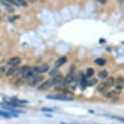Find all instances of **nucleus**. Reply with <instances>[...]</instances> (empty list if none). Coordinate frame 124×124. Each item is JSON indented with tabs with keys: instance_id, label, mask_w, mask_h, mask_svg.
Wrapping results in <instances>:
<instances>
[{
	"instance_id": "1",
	"label": "nucleus",
	"mask_w": 124,
	"mask_h": 124,
	"mask_svg": "<svg viewBox=\"0 0 124 124\" xmlns=\"http://www.w3.org/2000/svg\"><path fill=\"white\" fill-rule=\"evenodd\" d=\"M47 99L56 100V101H71L74 100L73 97H70L67 96H62V95H49L46 96Z\"/></svg>"
},
{
	"instance_id": "2",
	"label": "nucleus",
	"mask_w": 124,
	"mask_h": 124,
	"mask_svg": "<svg viewBox=\"0 0 124 124\" xmlns=\"http://www.w3.org/2000/svg\"><path fill=\"white\" fill-rule=\"evenodd\" d=\"M0 2L6 7L9 12H13L14 11V8H12V6H19L15 0H0Z\"/></svg>"
},
{
	"instance_id": "3",
	"label": "nucleus",
	"mask_w": 124,
	"mask_h": 124,
	"mask_svg": "<svg viewBox=\"0 0 124 124\" xmlns=\"http://www.w3.org/2000/svg\"><path fill=\"white\" fill-rule=\"evenodd\" d=\"M44 79V76H38V75H36L35 76H33L32 78L29 79V85L32 87H34L36 86L37 84H39L40 82H41Z\"/></svg>"
},
{
	"instance_id": "4",
	"label": "nucleus",
	"mask_w": 124,
	"mask_h": 124,
	"mask_svg": "<svg viewBox=\"0 0 124 124\" xmlns=\"http://www.w3.org/2000/svg\"><path fill=\"white\" fill-rule=\"evenodd\" d=\"M52 86H54V84L52 82V79H48V80H46L45 82H43L41 85L38 86L37 89L40 90V91H46V90H48L49 88H51Z\"/></svg>"
},
{
	"instance_id": "5",
	"label": "nucleus",
	"mask_w": 124,
	"mask_h": 124,
	"mask_svg": "<svg viewBox=\"0 0 124 124\" xmlns=\"http://www.w3.org/2000/svg\"><path fill=\"white\" fill-rule=\"evenodd\" d=\"M20 62H21V59L20 57H13L8 61V65L11 67H16L20 63Z\"/></svg>"
},
{
	"instance_id": "6",
	"label": "nucleus",
	"mask_w": 124,
	"mask_h": 124,
	"mask_svg": "<svg viewBox=\"0 0 124 124\" xmlns=\"http://www.w3.org/2000/svg\"><path fill=\"white\" fill-rule=\"evenodd\" d=\"M63 79H64V77L62 74H58V75H56L54 77H53L51 79H52L54 85H58V84L62 83V82L63 81Z\"/></svg>"
},
{
	"instance_id": "7",
	"label": "nucleus",
	"mask_w": 124,
	"mask_h": 124,
	"mask_svg": "<svg viewBox=\"0 0 124 124\" xmlns=\"http://www.w3.org/2000/svg\"><path fill=\"white\" fill-rule=\"evenodd\" d=\"M67 61V58L66 57H61L55 62V67L56 68H59V67H62L63 64L66 63Z\"/></svg>"
},
{
	"instance_id": "8",
	"label": "nucleus",
	"mask_w": 124,
	"mask_h": 124,
	"mask_svg": "<svg viewBox=\"0 0 124 124\" xmlns=\"http://www.w3.org/2000/svg\"><path fill=\"white\" fill-rule=\"evenodd\" d=\"M74 79V76H73V73L72 72H70V74H68L67 76V77L65 79H63V84L65 85H70L71 83H72Z\"/></svg>"
},
{
	"instance_id": "9",
	"label": "nucleus",
	"mask_w": 124,
	"mask_h": 124,
	"mask_svg": "<svg viewBox=\"0 0 124 124\" xmlns=\"http://www.w3.org/2000/svg\"><path fill=\"white\" fill-rule=\"evenodd\" d=\"M49 69H50V67L48 64H43L41 67H38V73H45L49 71Z\"/></svg>"
},
{
	"instance_id": "10",
	"label": "nucleus",
	"mask_w": 124,
	"mask_h": 124,
	"mask_svg": "<svg viewBox=\"0 0 124 124\" xmlns=\"http://www.w3.org/2000/svg\"><path fill=\"white\" fill-rule=\"evenodd\" d=\"M0 116H3L6 118H11V117H18L17 114H14L11 113H8V112H4L0 110Z\"/></svg>"
},
{
	"instance_id": "11",
	"label": "nucleus",
	"mask_w": 124,
	"mask_h": 124,
	"mask_svg": "<svg viewBox=\"0 0 124 124\" xmlns=\"http://www.w3.org/2000/svg\"><path fill=\"white\" fill-rule=\"evenodd\" d=\"M108 88L109 87L106 85V83H101L97 86V91H99V92H101V93H105L107 89H108Z\"/></svg>"
},
{
	"instance_id": "12",
	"label": "nucleus",
	"mask_w": 124,
	"mask_h": 124,
	"mask_svg": "<svg viewBox=\"0 0 124 124\" xmlns=\"http://www.w3.org/2000/svg\"><path fill=\"white\" fill-rule=\"evenodd\" d=\"M18 67H11L10 68L8 69V71L6 72V76H15L16 70H17Z\"/></svg>"
},
{
	"instance_id": "13",
	"label": "nucleus",
	"mask_w": 124,
	"mask_h": 124,
	"mask_svg": "<svg viewBox=\"0 0 124 124\" xmlns=\"http://www.w3.org/2000/svg\"><path fill=\"white\" fill-rule=\"evenodd\" d=\"M105 83L106 84V85L108 86V87H110V86H113L114 84H115V79H114L113 76H109L107 78L106 81L105 82Z\"/></svg>"
},
{
	"instance_id": "14",
	"label": "nucleus",
	"mask_w": 124,
	"mask_h": 124,
	"mask_svg": "<svg viewBox=\"0 0 124 124\" xmlns=\"http://www.w3.org/2000/svg\"><path fill=\"white\" fill-rule=\"evenodd\" d=\"M95 63L98 65V66L101 67V66H104V65L106 63V60L102 58H98L95 60Z\"/></svg>"
},
{
	"instance_id": "15",
	"label": "nucleus",
	"mask_w": 124,
	"mask_h": 124,
	"mask_svg": "<svg viewBox=\"0 0 124 124\" xmlns=\"http://www.w3.org/2000/svg\"><path fill=\"white\" fill-rule=\"evenodd\" d=\"M87 84H88V82H87V80H86L85 76H81V79H80V86H81L82 89H85V88H86V86L88 85Z\"/></svg>"
},
{
	"instance_id": "16",
	"label": "nucleus",
	"mask_w": 124,
	"mask_h": 124,
	"mask_svg": "<svg viewBox=\"0 0 124 124\" xmlns=\"http://www.w3.org/2000/svg\"><path fill=\"white\" fill-rule=\"evenodd\" d=\"M107 76H108V71H106V70L100 71L99 73H98V77H99L100 79H106Z\"/></svg>"
},
{
	"instance_id": "17",
	"label": "nucleus",
	"mask_w": 124,
	"mask_h": 124,
	"mask_svg": "<svg viewBox=\"0 0 124 124\" xmlns=\"http://www.w3.org/2000/svg\"><path fill=\"white\" fill-rule=\"evenodd\" d=\"M117 94L115 91H111V92H108V93H105L104 96L108 98H113L114 97H115V95Z\"/></svg>"
},
{
	"instance_id": "18",
	"label": "nucleus",
	"mask_w": 124,
	"mask_h": 124,
	"mask_svg": "<svg viewBox=\"0 0 124 124\" xmlns=\"http://www.w3.org/2000/svg\"><path fill=\"white\" fill-rule=\"evenodd\" d=\"M15 1L17 3V4L19 6H22V7H24V8H26V7L28 6L26 0H15Z\"/></svg>"
},
{
	"instance_id": "19",
	"label": "nucleus",
	"mask_w": 124,
	"mask_h": 124,
	"mask_svg": "<svg viewBox=\"0 0 124 124\" xmlns=\"http://www.w3.org/2000/svg\"><path fill=\"white\" fill-rule=\"evenodd\" d=\"M93 75H94V70L93 68H88L87 70V73H86V76L88 77V78H90V77H92Z\"/></svg>"
},
{
	"instance_id": "20",
	"label": "nucleus",
	"mask_w": 124,
	"mask_h": 124,
	"mask_svg": "<svg viewBox=\"0 0 124 124\" xmlns=\"http://www.w3.org/2000/svg\"><path fill=\"white\" fill-rule=\"evenodd\" d=\"M97 83V79H91L90 81H88L87 85L88 86H93V85H95Z\"/></svg>"
},
{
	"instance_id": "21",
	"label": "nucleus",
	"mask_w": 124,
	"mask_h": 124,
	"mask_svg": "<svg viewBox=\"0 0 124 124\" xmlns=\"http://www.w3.org/2000/svg\"><path fill=\"white\" fill-rule=\"evenodd\" d=\"M41 111L48 112V113H52V112H54V109L51 108H49V107H44V108H41Z\"/></svg>"
},
{
	"instance_id": "22",
	"label": "nucleus",
	"mask_w": 124,
	"mask_h": 124,
	"mask_svg": "<svg viewBox=\"0 0 124 124\" xmlns=\"http://www.w3.org/2000/svg\"><path fill=\"white\" fill-rule=\"evenodd\" d=\"M6 73V67H0V78Z\"/></svg>"
},
{
	"instance_id": "23",
	"label": "nucleus",
	"mask_w": 124,
	"mask_h": 124,
	"mask_svg": "<svg viewBox=\"0 0 124 124\" xmlns=\"http://www.w3.org/2000/svg\"><path fill=\"white\" fill-rule=\"evenodd\" d=\"M123 81H124V79H123V78L122 76L118 77V78L117 79V80H116L118 85H123Z\"/></svg>"
},
{
	"instance_id": "24",
	"label": "nucleus",
	"mask_w": 124,
	"mask_h": 124,
	"mask_svg": "<svg viewBox=\"0 0 124 124\" xmlns=\"http://www.w3.org/2000/svg\"><path fill=\"white\" fill-rule=\"evenodd\" d=\"M23 84H24V80L23 79H18L17 81H16V85L17 86H20V85H22Z\"/></svg>"
},
{
	"instance_id": "25",
	"label": "nucleus",
	"mask_w": 124,
	"mask_h": 124,
	"mask_svg": "<svg viewBox=\"0 0 124 124\" xmlns=\"http://www.w3.org/2000/svg\"><path fill=\"white\" fill-rule=\"evenodd\" d=\"M112 118H115L118 121H121V122H123V118H121V117H117V116H111Z\"/></svg>"
},
{
	"instance_id": "26",
	"label": "nucleus",
	"mask_w": 124,
	"mask_h": 124,
	"mask_svg": "<svg viewBox=\"0 0 124 124\" xmlns=\"http://www.w3.org/2000/svg\"><path fill=\"white\" fill-rule=\"evenodd\" d=\"M26 1L29 2V3H36V0H26Z\"/></svg>"
},
{
	"instance_id": "27",
	"label": "nucleus",
	"mask_w": 124,
	"mask_h": 124,
	"mask_svg": "<svg viewBox=\"0 0 124 124\" xmlns=\"http://www.w3.org/2000/svg\"><path fill=\"white\" fill-rule=\"evenodd\" d=\"M98 1H100L101 3L104 4V3H106V0H98Z\"/></svg>"
},
{
	"instance_id": "28",
	"label": "nucleus",
	"mask_w": 124,
	"mask_h": 124,
	"mask_svg": "<svg viewBox=\"0 0 124 124\" xmlns=\"http://www.w3.org/2000/svg\"><path fill=\"white\" fill-rule=\"evenodd\" d=\"M88 112H89V113H92V114H94V111H93V110H89Z\"/></svg>"
},
{
	"instance_id": "29",
	"label": "nucleus",
	"mask_w": 124,
	"mask_h": 124,
	"mask_svg": "<svg viewBox=\"0 0 124 124\" xmlns=\"http://www.w3.org/2000/svg\"><path fill=\"white\" fill-rule=\"evenodd\" d=\"M46 116H47V117H51V115H48V114H45Z\"/></svg>"
}]
</instances>
